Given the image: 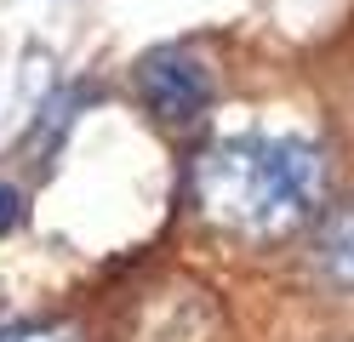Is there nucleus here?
<instances>
[{
    "mask_svg": "<svg viewBox=\"0 0 354 342\" xmlns=\"http://www.w3.org/2000/svg\"><path fill=\"white\" fill-rule=\"evenodd\" d=\"M138 91H143V103L160 114L166 126H189V120H201L206 103H212V68H206L201 57H189V52H177V46H166V52L143 57Z\"/></svg>",
    "mask_w": 354,
    "mask_h": 342,
    "instance_id": "2",
    "label": "nucleus"
},
{
    "mask_svg": "<svg viewBox=\"0 0 354 342\" xmlns=\"http://www.w3.org/2000/svg\"><path fill=\"white\" fill-rule=\"evenodd\" d=\"M0 342H75V331H63V325H17V331H0Z\"/></svg>",
    "mask_w": 354,
    "mask_h": 342,
    "instance_id": "4",
    "label": "nucleus"
},
{
    "mask_svg": "<svg viewBox=\"0 0 354 342\" xmlns=\"http://www.w3.org/2000/svg\"><path fill=\"white\" fill-rule=\"evenodd\" d=\"M315 257H320V268H326V280H331V285L354 291V200H348V205H337V211L320 222Z\"/></svg>",
    "mask_w": 354,
    "mask_h": 342,
    "instance_id": "3",
    "label": "nucleus"
},
{
    "mask_svg": "<svg viewBox=\"0 0 354 342\" xmlns=\"http://www.w3.org/2000/svg\"><path fill=\"white\" fill-rule=\"evenodd\" d=\"M17 222H24V194L0 182V240H6V234H12Z\"/></svg>",
    "mask_w": 354,
    "mask_h": 342,
    "instance_id": "5",
    "label": "nucleus"
},
{
    "mask_svg": "<svg viewBox=\"0 0 354 342\" xmlns=\"http://www.w3.org/2000/svg\"><path fill=\"white\" fill-rule=\"evenodd\" d=\"M326 194V160L303 137H223L194 166V200L217 228L280 240L315 217Z\"/></svg>",
    "mask_w": 354,
    "mask_h": 342,
    "instance_id": "1",
    "label": "nucleus"
}]
</instances>
